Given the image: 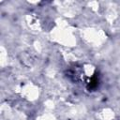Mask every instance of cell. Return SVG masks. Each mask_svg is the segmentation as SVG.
Wrapping results in <instances>:
<instances>
[{"label":"cell","instance_id":"6da1fadb","mask_svg":"<svg viewBox=\"0 0 120 120\" xmlns=\"http://www.w3.org/2000/svg\"><path fill=\"white\" fill-rule=\"evenodd\" d=\"M98 83H99V80H98V76L97 74H95L91 79H90V82L87 85V88L89 91H93L94 89H96L98 86Z\"/></svg>","mask_w":120,"mask_h":120}]
</instances>
